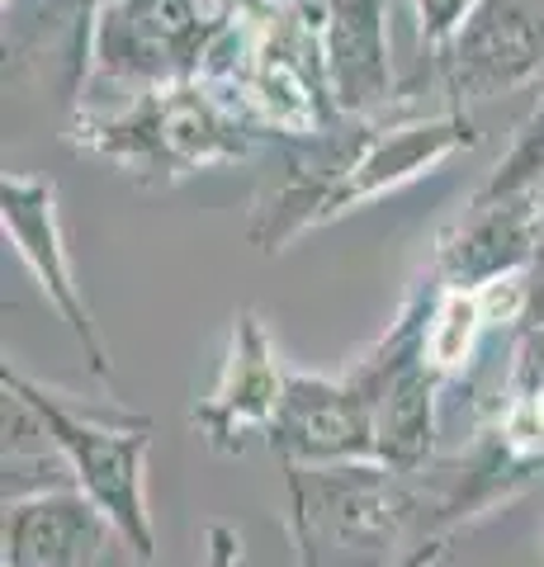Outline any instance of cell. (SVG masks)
<instances>
[{
  "instance_id": "1",
  "label": "cell",
  "mask_w": 544,
  "mask_h": 567,
  "mask_svg": "<svg viewBox=\"0 0 544 567\" xmlns=\"http://www.w3.org/2000/svg\"><path fill=\"white\" fill-rule=\"evenodd\" d=\"M473 142L479 133L464 110L393 118L389 128L374 118H350V133L327 128L308 142H294L285 175L260 189L247 237L266 256H279L308 227H322L379 194L412 185L417 175L445 166L454 152L473 147Z\"/></svg>"
},
{
  "instance_id": "2",
  "label": "cell",
  "mask_w": 544,
  "mask_h": 567,
  "mask_svg": "<svg viewBox=\"0 0 544 567\" xmlns=\"http://www.w3.org/2000/svg\"><path fill=\"white\" fill-rule=\"evenodd\" d=\"M76 147L137 185H175L195 171L242 162L260 128L208 81L156 85L129 104L76 118Z\"/></svg>"
},
{
  "instance_id": "3",
  "label": "cell",
  "mask_w": 544,
  "mask_h": 567,
  "mask_svg": "<svg viewBox=\"0 0 544 567\" xmlns=\"http://www.w3.org/2000/svg\"><path fill=\"white\" fill-rule=\"evenodd\" d=\"M0 383L14 388L43 425L58 440V450L72 468L76 492L95 502V511L114 525L124 548H133L137 563L156 558V525L147 506V454H152V421L133 412H100V406H81L58 388L33 383L24 369L6 364Z\"/></svg>"
},
{
  "instance_id": "4",
  "label": "cell",
  "mask_w": 544,
  "mask_h": 567,
  "mask_svg": "<svg viewBox=\"0 0 544 567\" xmlns=\"http://www.w3.org/2000/svg\"><path fill=\"white\" fill-rule=\"evenodd\" d=\"M256 0H110L85 48V81L129 95L199 81L214 48Z\"/></svg>"
},
{
  "instance_id": "5",
  "label": "cell",
  "mask_w": 544,
  "mask_h": 567,
  "mask_svg": "<svg viewBox=\"0 0 544 567\" xmlns=\"http://www.w3.org/2000/svg\"><path fill=\"white\" fill-rule=\"evenodd\" d=\"M427 298L421 289L402 303L393 327L346 369L365 388L374 406V445L379 464L398 473H417L435 458V435H441V388L445 379L427 364L421 350V327H427Z\"/></svg>"
},
{
  "instance_id": "6",
  "label": "cell",
  "mask_w": 544,
  "mask_h": 567,
  "mask_svg": "<svg viewBox=\"0 0 544 567\" xmlns=\"http://www.w3.org/2000/svg\"><path fill=\"white\" fill-rule=\"evenodd\" d=\"M0 223H6V237L14 241L20 260L33 270V279H39L43 298L58 308L62 322L72 327L91 374L100 383H114L110 346H104V336L95 327V312L85 303V289L76 284L72 251H66V237H62L58 185L43 181V175H29V171H6V181H0Z\"/></svg>"
},
{
  "instance_id": "7",
  "label": "cell",
  "mask_w": 544,
  "mask_h": 567,
  "mask_svg": "<svg viewBox=\"0 0 544 567\" xmlns=\"http://www.w3.org/2000/svg\"><path fill=\"white\" fill-rule=\"evenodd\" d=\"M285 468H331V464H379L374 406L350 374H308L289 369L285 402L266 431Z\"/></svg>"
},
{
  "instance_id": "8",
  "label": "cell",
  "mask_w": 544,
  "mask_h": 567,
  "mask_svg": "<svg viewBox=\"0 0 544 567\" xmlns=\"http://www.w3.org/2000/svg\"><path fill=\"white\" fill-rule=\"evenodd\" d=\"M450 110L531 85L544 66V0H479L464 29L435 52Z\"/></svg>"
},
{
  "instance_id": "9",
  "label": "cell",
  "mask_w": 544,
  "mask_h": 567,
  "mask_svg": "<svg viewBox=\"0 0 544 567\" xmlns=\"http://www.w3.org/2000/svg\"><path fill=\"white\" fill-rule=\"evenodd\" d=\"M289 364L279 360L266 322L256 308H237L233 336H227V354L218 364V379L208 388V398L189 412V425L204 435L208 450L218 454H242L247 435H266L279 402H285Z\"/></svg>"
},
{
  "instance_id": "10",
  "label": "cell",
  "mask_w": 544,
  "mask_h": 567,
  "mask_svg": "<svg viewBox=\"0 0 544 567\" xmlns=\"http://www.w3.org/2000/svg\"><path fill=\"white\" fill-rule=\"evenodd\" d=\"M119 535L76 487L6 502V567H100Z\"/></svg>"
},
{
  "instance_id": "11",
  "label": "cell",
  "mask_w": 544,
  "mask_h": 567,
  "mask_svg": "<svg viewBox=\"0 0 544 567\" xmlns=\"http://www.w3.org/2000/svg\"><path fill=\"white\" fill-rule=\"evenodd\" d=\"M327 66L346 118H379L393 100L389 0H327Z\"/></svg>"
},
{
  "instance_id": "12",
  "label": "cell",
  "mask_w": 544,
  "mask_h": 567,
  "mask_svg": "<svg viewBox=\"0 0 544 567\" xmlns=\"http://www.w3.org/2000/svg\"><path fill=\"white\" fill-rule=\"evenodd\" d=\"M540 213L535 204H497L469 208L464 223L441 237L431 260V284L445 289H479L502 275H516L540 251Z\"/></svg>"
},
{
  "instance_id": "13",
  "label": "cell",
  "mask_w": 544,
  "mask_h": 567,
  "mask_svg": "<svg viewBox=\"0 0 544 567\" xmlns=\"http://www.w3.org/2000/svg\"><path fill=\"white\" fill-rule=\"evenodd\" d=\"M427 289L431 298H427V327H421V350H427V364L450 383L469 369L479 336L487 331V312L479 289H445V284H427Z\"/></svg>"
},
{
  "instance_id": "14",
  "label": "cell",
  "mask_w": 544,
  "mask_h": 567,
  "mask_svg": "<svg viewBox=\"0 0 544 567\" xmlns=\"http://www.w3.org/2000/svg\"><path fill=\"white\" fill-rule=\"evenodd\" d=\"M544 194V100L521 118L512 147L497 156L487 181L469 199V208H497V204H535Z\"/></svg>"
},
{
  "instance_id": "15",
  "label": "cell",
  "mask_w": 544,
  "mask_h": 567,
  "mask_svg": "<svg viewBox=\"0 0 544 567\" xmlns=\"http://www.w3.org/2000/svg\"><path fill=\"white\" fill-rule=\"evenodd\" d=\"M417 6V43H421V58H435L454 33L464 29V20L479 10V0H412Z\"/></svg>"
},
{
  "instance_id": "16",
  "label": "cell",
  "mask_w": 544,
  "mask_h": 567,
  "mask_svg": "<svg viewBox=\"0 0 544 567\" xmlns=\"http://www.w3.org/2000/svg\"><path fill=\"white\" fill-rule=\"evenodd\" d=\"M294 554H298V567H322V558H318V554H312V548H308V544H294Z\"/></svg>"
},
{
  "instance_id": "17",
  "label": "cell",
  "mask_w": 544,
  "mask_h": 567,
  "mask_svg": "<svg viewBox=\"0 0 544 567\" xmlns=\"http://www.w3.org/2000/svg\"><path fill=\"white\" fill-rule=\"evenodd\" d=\"M535 213H540V233H544V194H540V199H535Z\"/></svg>"
}]
</instances>
